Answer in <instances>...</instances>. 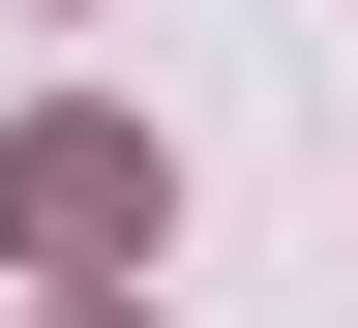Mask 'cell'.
Masks as SVG:
<instances>
[{"label":"cell","instance_id":"6da1fadb","mask_svg":"<svg viewBox=\"0 0 358 328\" xmlns=\"http://www.w3.org/2000/svg\"><path fill=\"white\" fill-rule=\"evenodd\" d=\"M0 209H30V269H120V239H150V150H120V120H30Z\"/></svg>","mask_w":358,"mask_h":328},{"label":"cell","instance_id":"7a4b0ae2","mask_svg":"<svg viewBox=\"0 0 358 328\" xmlns=\"http://www.w3.org/2000/svg\"><path fill=\"white\" fill-rule=\"evenodd\" d=\"M90 328H120V299H90Z\"/></svg>","mask_w":358,"mask_h":328}]
</instances>
